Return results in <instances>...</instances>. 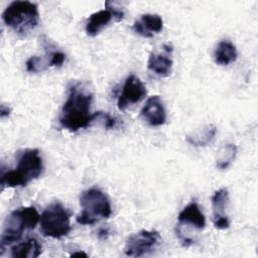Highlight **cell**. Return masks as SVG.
Listing matches in <instances>:
<instances>
[{
    "instance_id": "cell-23",
    "label": "cell",
    "mask_w": 258,
    "mask_h": 258,
    "mask_svg": "<svg viewBox=\"0 0 258 258\" xmlns=\"http://www.w3.org/2000/svg\"><path fill=\"white\" fill-rule=\"evenodd\" d=\"M109 236V231L108 229H100L98 232V237L100 239H107V237Z\"/></svg>"
},
{
    "instance_id": "cell-16",
    "label": "cell",
    "mask_w": 258,
    "mask_h": 258,
    "mask_svg": "<svg viewBox=\"0 0 258 258\" xmlns=\"http://www.w3.org/2000/svg\"><path fill=\"white\" fill-rule=\"evenodd\" d=\"M41 254V245L34 238H29L11 247V256L14 258H36Z\"/></svg>"
},
{
    "instance_id": "cell-1",
    "label": "cell",
    "mask_w": 258,
    "mask_h": 258,
    "mask_svg": "<svg viewBox=\"0 0 258 258\" xmlns=\"http://www.w3.org/2000/svg\"><path fill=\"white\" fill-rule=\"evenodd\" d=\"M93 95L81 84H74L69 89V95L58 116L61 128L76 132L87 128L98 118V112H91Z\"/></svg>"
},
{
    "instance_id": "cell-21",
    "label": "cell",
    "mask_w": 258,
    "mask_h": 258,
    "mask_svg": "<svg viewBox=\"0 0 258 258\" xmlns=\"http://www.w3.org/2000/svg\"><path fill=\"white\" fill-rule=\"evenodd\" d=\"M97 119H102L104 121L105 128H107V129H112V128L116 127L117 121L107 113L98 112V118Z\"/></svg>"
},
{
    "instance_id": "cell-3",
    "label": "cell",
    "mask_w": 258,
    "mask_h": 258,
    "mask_svg": "<svg viewBox=\"0 0 258 258\" xmlns=\"http://www.w3.org/2000/svg\"><path fill=\"white\" fill-rule=\"evenodd\" d=\"M40 220V216L34 207H21L13 210L5 219L0 238L1 254L3 249L17 242L25 230H33Z\"/></svg>"
},
{
    "instance_id": "cell-12",
    "label": "cell",
    "mask_w": 258,
    "mask_h": 258,
    "mask_svg": "<svg viewBox=\"0 0 258 258\" xmlns=\"http://www.w3.org/2000/svg\"><path fill=\"white\" fill-rule=\"evenodd\" d=\"M229 201L228 189L222 187L214 192L212 196L213 208V223L215 228L219 230H226L230 227V221L226 215V208Z\"/></svg>"
},
{
    "instance_id": "cell-19",
    "label": "cell",
    "mask_w": 258,
    "mask_h": 258,
    "mask_svg": "<svg viewBox=\"0 0 258 258\" xmlns=\"http://www.w3.org/2000/svg\"><path fill=\"white\" fill-rule=\"evenodd\" d=\"M46 54L47 67H60L66 59V54L60 50H49Z\"/></svg>"
},
{
    "instance_id": "cell-24",
    "label": "cell",
    "mask_w": 258,
    "mask_h": 258,
    "mask_svg": "<svg viewBox=\"0 0 258 258\" xmlns=\"http://www.w3.org/2000/svg\"><path fill=\"white\" fill-rule=\"evenodd\" d=\"M85 256V257H87L88 255L86 254V253H84V252H76V253H73L71 256Z\"/></svg>"
},
{
    "instance_id": "cell-9",
    "label": "cell",
    "mask_w": 258,
    "mask_h": 258,
    "mask_svg": "<svg viewBox=\"0 0 258 258\" xmlns=\"http://www.w3.org/2000/svg\"><path fill=\"white\" fill-rule=\"evenodd\" d=\"M147 94L143 82L134 74L128 76L124 82L121 94L118 97V109L123 111L130 105L139 103Z\"/></svg>"
},
{
    "instance_id": "cell-10",
    "label": "cell",
    "mask_w": 258,
    "mask_h": 258,
    "mask_svg": "<svg viewBox=\"0 0 258 258\" xmlns=\"http://www.w3.org/2000/svg\"><path fill=\"white\" fill-rule=\"evenodd\" d=\"M163 52H151L147 60V68L149 71L159 77H168L172 71V58L171 53L173 47L169 43H165L162 46Z\"/></svg>"
},
{
    "instance_id": "cell-7",
    "label": "cell",
    "mask_w": 258,
    "mask_h": 258,
    "mask_svg": "<svg viewBox=\"0 0 258 258\" xmlns=\"http://www.w3.org/2000/svg\"><path fill=\"white\" fill-rule=\"evenodd\" d=\"M160 241V235L155 230H141L130 235L124 246V253L129 257H141L152 252Z\"/></svg>"
},
{
    "instance_id": "cell-5",
    "label": "cell",
    "mask_w": 258,
    "mask_h": 258,
    "mask_svg": "<svg viewBox=\"0 0 258 258\" xmlns=\"http://www.w3.org/2000/svg\"><path fill=\"white\" fill-rule=\"evenodd\" d=\"M2 19L15 32L26 34L38 25L37 5L30 1H13L3 11Z\"/></svg>"
},
{
    "instance_id": "cell-22",
    "label": "cell",
    "mask_w": 258,
    "mask_h": 258,
    "mask_svg": "<svg viewBox=\"0 0 258 258\" xmlns=\"http://www.w3.org/2000/svg\"><path fill=\"white\" fill-rule=\"evenodd\" d=\"M10 111H11V109L8 106L6 107L4 104H2L1 105V113H0L1 118H4L5 116H8L10 114Z\"/></svg>"
},
{
    "instance_id": "cell-17",
    "label": "cell",
    "mask_w": 258,
    "mask_h": 258,
    "mask_svg": "<svg viewBox=\"0 0 258 258\" xmlns=\"http://www.w3.org/2000/svg\"><path fill=\"white\" fill-rule=\"evenodd\" d=\"M216 133H217L216 126L213 124H208L202 129L194 133L187 134L185 136V139L192 146L205 147L214 140Z\"/></svg>"
},
{
    "instance_id": "cell-8",
    "label": "cell",
    "mask_w": 258,
    "mask_h": 258,
    "mask_svg": "<svg viewBox=\"0 0 258 258\" xmlns=\"http://www.w3.org/2000/svg\"><path fill=\"white\" fill-rule=\"evenodd\" d=\"M106 9L94 12L88 18L86 23V33L89 36H96L104 27H106L112 19L120 21L124 17V11L121 8L115 7L113 2H105Z\"/></svg>"
},
{
    "instance_id": "cell-6",
    "label": "cell",
    "mask_w": 258,
    "mask_h": 258,
    "mask_svg": "<svg viewBox=\"0 0 258 258\" xmlns=\"http://www.w3.org/2000/svg\"><path fill=\"white\" fill-rule=\"evenodd\" d=\"M40 231L43 236L60 239L71 231V213L59 202L48 205L40 215Z\"/></svg>"
},
{
    "instance_id": "cell-18",
    "label": "cell",
    "mask_w": 258,
    "mask_h": 258,
    "mask_svg": "<svg viewBox=\"0 0 258 258\" xmlns=\"http://www.w3.org/2000/svg\"><path fill=\"white\" fill-rule=\"evenodd\" d=\"M237 154V147L233 143L226 144L219 152L216 165L219 169H226L232 161L235 159Z\"/></svg>"
},
{
    "instance_id": "cell-14",
    "label": "cell",
    "mask_w": 258,
    "mask_h": 258,
    "mask_svg": "<svg viewBox=\"0 0 258 258\" xmlns=\"http://www.w3.org/2000/svg\"><path fill=\"white\" fill-rule=\"evenodd\" d=\"M178 225H189L194 229L203 230L206 227V218L196 202L185 206L177 216Z\"/></svg>"
},
{
    "instance_id": "cell-4",
    "label": "cell",
    "mask_w": 258,
    "mask_h": 258,
    "mask_svg": "<svg viewBox=\"0 0 258 258\" xmlns=\"http://www.w3.org/2000/svg\"><path fill=\"white\" fill-rule=\"evenodd\" d=\"M80 207L82 212L77 216V222L81 225H94L112 214L108 196L98 187L88 188L81 194Z\"/></svg>"
},
{
    "instance_id": "cell-11",
    "label": "cell",
    "mask_w": 258,
    "mask_h": 258,
    "mask_svg": "<svg viewBox=\"0 0 258 258\" xmlns=\"http://www.w3.org/2000/svg\"><path fill=\"white\" fill-rule=\"evenodd\" d=\"M140 116L150 126L163 125L166 121V111L160 97H149L140 111Z\"/></svg>"
},
{
    "instance_id": "cell-13",
    "label": "cell",
    "mask_w": 258,
    "mask_h": 258,
    "mask_svg": "<svg viewBox=\"0 0 258 258\" xmlns=\"http://www.w3.org/2000/svg\"><path fill=\"white\" fill-rule=\"evenodd\" d=\"M162 28L163 20L161 16L152 13L142 14L141 17L132 25L134 32L143 37H153L155 34L159 33Z\"/></svg>"
},
{
    "instance_id": "cell-20",
    "label": "cell",
    "mask_w": 258,
    "mask_h": 258,
    "mask_svg": "<svg viewBox=\"0 0 258 258\" xmlns=\"http://www.w3.org/2000/svg\"><path fill=\"white\" fill-rule=\"evenodd\" d=\"M25 67L27 72L29 73H38L42 70L45 69L44 63H43V59L37 55H32L30 56L26 62H25Z\"/></svg>"
},
{
    "instance_id": "cell-15",
    "label": "cell",
    "mask_w": 258,
    "mask_h": 258,
    "mask_svg": "<svg viewBox=\"0 0 258 258\" xmlns=\"http://www.w3.org/2000/svg\"><path fill=\"white\" fill-rule=\"evenodd\" d=\"M237 49L234 43L229 39L221 40L214 52V59L217 64L228 66L237 59Z\"/></svg>"
},
{
    "instance_id": "cell-2",
    "label": "cell",
    "mask_w": 258,
    "mask_h": 258,
    "mask_svg": "<svg viewBox=\"0 0 258 258\" xmlns=\"http://www.w3.org/2000/svg\"><path fill=\"white\" fill-rule=\"evenodd\" d=\"M43 171V162L39 150L27 148L19 153L17 164L14 169H1L0 185L3 190L5 187L25 186L30 181L38 178Z\"/></svg>"
}]
</instances>
